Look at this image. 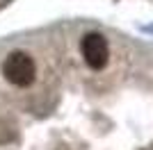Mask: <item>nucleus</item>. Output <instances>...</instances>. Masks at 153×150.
Here are the masks:
<instances>
[{
  "mask_svg": "<svg viewBox=\"0 0 153 150\" xmlns=\"http://www.w3.org/2000/svg\"><path fill=\"white\" fill-rule=\"evenodd\" d=\"M2 75L14 87H30L34 82V77H37V64L27 52L14 50L2 62Z\"/></svg>",
  "mask_w": 153,
  "mask_h": 150,
  "instance_id": "f257e3e1",
  "label": "nucleus"
},
{
  "mask_svg": "<svg viewBox=\"0 0 153 150\" xmlns=\"http://www.w3.org/2000/svg\"><path fill=\"white\" fill-rule=\"evenodd\" d=\"M80 52H82V59L89 68L101 71V68L108 66L110 46H108V39L103 37V34H98V32L85 34L82 41H80Z\"/></svg>",
  "mask_w": 153,
  "mask_h": 150,
  "instance_id": "f03ea898",
  "label": "nucleus"
}]
</instances>
